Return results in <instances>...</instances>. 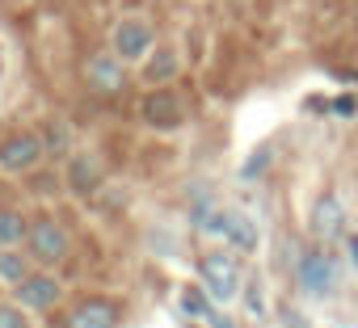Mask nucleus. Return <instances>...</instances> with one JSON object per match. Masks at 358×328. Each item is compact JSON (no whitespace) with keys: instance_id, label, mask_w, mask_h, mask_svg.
I'll use <instances>...</instances> for the list:
<instances>
[{"instance_id":"obj_19","label":"nucleus","mask_w":358,"mask_h":328,"mask_svg":"<svg viewBox=\"0 0 358 328\" xmlns=\"http://www.w3.org/2000/svg\"><path fill=\"white\" fill-rule=\"evenodd\" d=\"M0 68H5V59H0Z\"/></svg>"},{"instance_id":"obj_11","label":"nucleus","mask_w":358,"mask_h":328,"mask_svg":"<svg viewBox=\"0 0 358 328\" xmlns=\"http://www.w3.org/2000/svg\"><path fill=\"white\" fill-rule=\"evenodd\" d=\"M341 223H345V207H341L333 194H324V198L316 202V211H312V232H316L320 240H333V236H341Z\"/></svg>"},{"instance_id":"obj_6","label":"nucleus","mask_w":358,"mask_h":328,"mask_svg":"<svg viewBox=\"0 0 358 328\" xmlns=\"http://www.w3.org/2000/svg\"><path fill=\"white\" fill-rule=\"evenodd\" d=\"M17 303L26 307V311H47V307H55L59 303V295H64V286H59V278L51 274V269H30L22 282H17Z\"/></svg>"},{"instance_id":"obj_5","label":"nucleus","mask_w":358,"mask_h":328,"mask_svg":"<svg viewBox=\"0 0 358 328\" xmlns=\"http://www.w3.org/2000/svg\"><path fill=\"white\" fill-rule=\"evenodd\" d=\"M295 282H299L303 295H312V299H329L333 286H337L333 257H329L324 248H308V253L299 257V265H295Z\"/></svg>"},{"instance_id":"obj_18","label":"nucleus","mask_w":358,"mask_h":328,"mask_svg":"<svg viewBox=\"0 0 358 328\" xmlns=\"http://www.w3.org/2000/svg\"><path fill=\"white\" fill-rule=\"evenodd\" d=\"M345 253H350V261H354V269H358V236H345Z\"/></svg>"},{"instance_id":"obj_12","label":"nucleus","mask_w":358,"mask_h":328,"mask_svg":"<svg viewBox=\"0 0 358 328\" xmlns=\"http://www.w3.org/2000/svg\"><path fill=\"white\" fill-rule=\"evenodd\" d=\"M177 68H182V64H177V51H173V47H156V51L143 59V80H148V84H169V80L177 76Z\"/></svg>"},{"instance_id":"obj_9","label":"nucleus","mask_w":358,"mask_h":328,"mask_svg":"<svg viewBox=\"0 0 358 328\" xmlns=\"http://www.w3.org/2000/svg\"><path fill=\"white\" fill-rule=\"evenodd\" d=\"M68 328H118V307L110 299H80L68 311Z\"/></svg>"},{"instance_id":"obj_16","label":"nucleus","mask_w":358,"mask_h":328,"mask_svg":"<svg viewBox=\"0 0 358 328\" xmlns=\"http://www.w3.org/2000/svg\"><path fill=\"white\" fill-rule=\"evenodd\" d=\"M182 307H186L190 315H211V307H207V299H203L199 290H186V295H182Z\"/></svg>"},{"instance_id":"obj_10","label":"nucleus","mask_w":358,"mask_h":328,"mask_svg":"<svg viewBox=\"0 0 358 328\" xmlns=\"http://www.w3.org/2000/svg\"><path fill=\"white\" fill-rule=\"evenodd\" d=\"M101 160L93 156V151H76L72 160H68V190L72 194H93L97 186H101Z\"/></svg>"},{"instance_id":"obj_14","label":"nucleus","mask_w":358,"mask_h":328,"mask_svg":"<svg viewBox=\"0 0 358 328\" xmlns=\"http://www.w3.org/2000/svg\"><path fill=\"white\" fill-rule=\"evenodd\" d=\"M26 274H30V253L22 257L17 248H0V282L17 286V282H22Z\"/></svg>"},{"instance_id":"obj_8","label":"nucleus","mask_w":358,"mask_h":328,"mask_svg":"<svg viewBox=\"0 0 358 328\" xmlns=\"http://www.w3.org/2000/svg\"><path fill=\"white\" fill-rule=\"evenodd\" d=\"M143 122L152 126V131H177L186 122V110H182V101H177V93H169V89H152L148 97H143Z\"/></svg>"},{"instance_id":"obj_7","label":"nucleus","mask_w":358,"mask_h":328,"mask_svg":"<svg viewBox=\"0 0 358 328\" xmlns=\"http://www.w3.org/2000/svg\"><path fill=\"white\" fill-rule=\"evenodd\" d=\"M85 80H89L93 93L114 97V93L127 89V64H122L114 51H97V55H89V64H85Z\"/></svg>"},{"instance_id":"obj_4","label":"nucleus","mask_w":358,"mask_h":328,"mask_svg":"<svg viewBox=\"0 0 358 328\" xmlns=\"http://www.w3.org/2000/svg\"><path fill=\"white\" fill-rule=\"evenodd\" d=\"M152 47H156V34H152V26L143 17H122L114 26V34H110V51L122 64H143L152 55Z\"/></svg>"},{"instance_id":"obj_15","label":"nucleus","mask_w":358,"mask_h":328,"mask_svg":"<svg viewBox=\"0 0 358 328\" xmlns=\"http://www.w3.org/2000/svg\"><path fill=\"white\" fill-rule=\"evenodd\" d=\"M0 328H30L22 303H0Z\"/></svg>"},{"instance_id":"obj_1","label":"nucleus","mask_w":358,"mask_h":328,"mask_svg":"<svg viewBox=\"0 0 358 328\" xmlns=\"http://www.w3.org/2000/svg\"><path fill=\"white\" fill-rule=\"evenodd\" d=\"M26 253L34 265L51 269V265H64L68 253H72V236L59 219H34L30 223V236H26Z\"/></svg>"},{"instance_id":"obj_2","label":"nucleus","mask_w":358,"mask_h":328,"mask_svg":"<svg viewBox=\"0 0 358 328\" xmlns=\"http://www.w3.org/2000/svg\"><path fill=\"white\" fill-rule=\"evenodd\" d=\"M199 278H203V290H207L211 303H232L241 295V265L224 248H215L199 261Z\"/></svg>"},{"instance_id":"obj_13","label":"nucleus","mask_w":358,"mask_h":328,"mask_svg":"<svg viewBox=\"0 0 358 328\" xmlns=\"http://www.w3.org/2000/svg\"><path fill=\"white\" fill-rule=\"evenodd\" d=\"M26 236H30V219L22 211L0 207V248H17Z\"/></svg>"},{"instance_id":"obj_17","label":"nucleus","mask_w":358,"mask_h":328,"mask_svg":"<svg viewBox=\"0 0 358 328\" xmlns=\"http://www.w3.org/2000/svg\"><path fill=\"white\" fill-rule=\"evenodd\" d=\"M249 311H253V315L266 311V303H262V282H257V278H249Z\"/></svg>"},{"instance_id":"obj_3","label":"nucleus","mask_w":358,"mask_h":328,"mask_svg":"<svg viewBox=\"0 0 358 328\" xmlns=\"http://www.w3.org/2000/svg\"><path fill=\"white\" fill-rule=\"evenodd\" d=\"M43 156H47L43 135H34V131H17V135H9V139H0V173L26 177V173H34L38 164H43Z\"/></svg>"}]
</instances>
